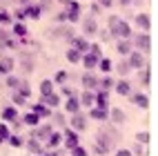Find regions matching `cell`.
<instances>
[{"instance_id": "obj_1", "label": "cell", "mask_w": 158, "mask_h": 156, "mask_svg": "<svg viewBox=\"0 0 158 156\" xmlns=\"http://www.w3.org/2000/svg\"><path fill=\"white\" fill-rule=\"evenodd\" d=\"M107 25H109L111 36L120 38V40H129V36H131V27H129V23H125V20L118 18V16H109Z\"/></svg>"}, {"instance_id": "obj_2", "label": "cell", "mask_w": 158, "mask_h": 156, "mask_svg": "<svg viewBox=\"0 0 158 156\" xmlns=\"http://www.w3.org/2000/svg\"><path fill=\"white\" fill-rule=\"evenodd\" d=\"M96 150L98 154H107L109 150H111V134H107V132H98V136H96Z\"/></svg>"}, {"instance_id": "obj_3", "label": "cell", "mask_w": 158, "mask_h": 156, "mask_svg": "<svg viewBox=\"0 0 158 156\" xmlns=\"http://www.w3.org/2000/svg\"><path fill=\"white\" fill-rule=\"evenodd\" d=\"M129 60H127V65L129 69H143L145 67V54L143 51H129Z\"/></svg>"}, {"instance_id": "obj_4", "label": "cell", "mask_w": 158, "mask_h": 156, "mask_svg": "<svg viewBox=\"0 0 158 156\" xmlns=\"http://www.w3.org/2000/svg\"><path fill=\"white\" fill-rule=\"evenodd\" d=\"M134 45H136V47H138L143 54H145V51H149V47H152V38L147 36V31H143V34L134 36Z\"/></svg>"}, {"instance_id": "obj_5", "label": "cell", "mask_w": 158, "mask_h": 156, "mask_svg": "<svg viewBox=\"0 0 158 156\" xmlns=\"http://www.w3.org/2000/svg\"><path fill=\"white\" fill-rule=\"evenodd\" d=\"M69 125H71L73 132H82V129L87 127V118L82 116L80 112H78V114H71V123H69Z\"/></svg>"}, {"instance_id": "obj_6", "label": "cell", "mask_w": 158, "mask_h": 156, "mask_svg": "<svg viewBox=\"0 0 158 156\" xmlns=\"http://www.w3.org/2000/svg\"><path fill=\"white\" fill-rule=\"evenodd\" d=\"M67 11H65V18L67 20H76L78 16H80V2H76V0H69L67 2Z\"/></svg>"}, {"instance_id": "obj_7", "label": "cell", "mask_w": 158, "mask_h": 156, "mask_svg": "<svg viewBox=\"0 0 158 156\" xmlns=\"http://www.w3.org/2000/svg\"><path fill=\"white\" fill-rule=\"evenodd\" d=\"M82 31H85L87 36H94V34H98V23H96V18H85L82 20Z\"/></svg>"}, {"instance_id": "obj_8", "label": "cell", "mask_w": 158, "mask_h": 156, "mask_svg": "<svg viewBox=\"0 0 158 156\" xmlns=\"http://www.w3.org/2000/svg\"><path fill=\"white\" fill-rule=\"evenodd\" d=\"M62 141H65V145H67L69 150H73V147H76V145L80 143V141H78V134L73 132L71 127H69V129H67L65 134H62Z\"/></svg>"}, {"instance_id": "obj_9", "label": "cell", "mask_w": 158, "mask_h": 156, "mask_svg": "<svg viewBox=\"0 0 158 156\" xmlns=\"http://www.w3.org/2000/svg\"><path fill=\"white\" fill-rule=\"evenodd\" d=\"M98 60H100V56H96V54H91V51H89V54L82 56V65H85L87 71H91V69L98 67Z\"/></svg>"}, {"instance_id": "obj_10", "label": "cell", "mask_w": 158, "mask_h": 156, "mask_svg": "<svg viewBox=\"0 0 158 156\" xmlns=\"http://www.w3.org/2000/svg\"><path fill=\"white\" fill-rule=\"evenodd\" d=\"M107 118H111L114 125H123L125 120H127V116H125V112H123L120 107H111V112H109Z\"/></svg>"}, {"instance_id": "obj_11", "label": "cell", "mask_w": 158, "mask_h": 156, "mask_svg": "<svg viewBox=\"0 0 158 156\" xmlns=\"http://www.w3.org/2000/svg\"><path fill=\"white\" fill-rule=\"evenodd\" d=\"M11 69H14V58L11 56H2L0 58V76L11 74Z\"/></svg>"}, {"instance_id": "obj_12", "label": "cell", "mask_w": 158, "mask_h": 156, "mask_svg": "<svg viewBox=\"0 0 158 156\" xmlns=\"http://www.w3.org/2000/svg\"><path fill=\"white\" fill-rule=\"evenodd\" d=\"M129 96H131V103L136 107H140V109L149 107V98H147V94H129Z\"/></svg>"}, {"instance_id": "obj_13", "label": "cell", "mask_w": 158, "mask_h": 156, "mask_svg": "<svg viewBox=\"0 0 158 156\" xmlns=\"http://www.w3.org/2000/svg\"><path fill=\"white\" fill-rule=\"evenodd\" d=\"M98 78L94 76V74H85L82 76V85H85V89H89V91H94V89H98Z\"/></svg>"}, {"instance_id": "obj_14", "label": "cell", "mask_w": 158, "mask_h": 156, "mask_svg": "<svg viewBox=\"0 0 158 156\" xmlns=\"http://www.w3.org/2000/svg\"><path fill=\"white\" fill-rule=\"evenodd\" d=\"M136 25H138L143 31H149V27H152V18L147 16V14H138V16H136Z\"/></svg>"}, {"instance_id": "obj_15", "label": "cell", "mask_w": 158, "mask_h": 156, "mask_svg": "<svg viewBox=\"0 0 158 156\" xmlns=\"http://www.w3.org/2000/svg\"><path fill=\"white\" fill-rule=\"evenodd\" d=\"M51 132H54V129H51L49 125H43L40 129H36V132H34V138L43 143V141H47V138H49V134H51Z\"/></svg>"}, {"instance_id": "obj_16", "label": "cell", "mask_w": 158, "mask_h": 156, "mask_svg": "<svg viewBox=\"0 0 158 156\" xmlns=\"http://www.w3.org/2000/svg\"><path fill=\"white\" fill-rule=\"evenodd\" d=\"M94 105L96 107H102V109H109V103H107V91H98L94 96Z\"/></svg>"}, {"instance_id": "obj_17", "label": "cell", "mask_w": 158, "mask_h": 156, "mask_svg": "<svg viewBox=\"0 0 158 156\" xmlns=\"http://www.w3.org/2000/svg\"><path fill=\"white\" fill-rule=\"evenodd\" d=\"M71 40V45H73V49H78L80 54H85V51H89V43L85 38H69Z\"/></svg>"}, {"instance_id": "obj_18", "label": "cell", "mask_w": 158, "mask_h": 156, "mask_svg": "<svg viewBox=\"0 0 158 156\" xmlns=\"http://www.w3.org/2000/svg\"><path fill=\"white\" fill-rule=\"evenodd\" d=\"M20 67H23V71H34V58H31V54H23V58H20Z\"/></svg>"}, {"instance_id": "obj_19", "label": "cell", "mask_w": 158, "mask_h": 156, "mask_svg": "<svg viewBox=\"0 0 158 156\" xmlns=\"http://www.w3.org/2000/svg\"><path fill=\"white\" fill-rule=\"evenodd\" d=\"M114 87H116V91H118L120 96H129V94H131V85H129L127 80H118Z\"/></svg>"}, {"instance_id": "obj_20", "label": "cell", "mask_w": 158, "mask_h": 156, "mask_svg": "<svg viewBox=\"0 0 158 156\" xmlns=\"http://www.w3.org/2000/svg\"><path fill=\"white\" fill-rule=\"evenodd\" d=\"M65 109H67L69 114H78V112H80V100H78L76 96H69V100H67Z\"/></svg>"}, {"instance_id": "obj_21", "label": "cell", "mask_w": 158, "mask_h": 156, "mask_svg": "<svg viewBox=\"0 0 158 156\" xmlns=\"http://www.w3.org/2000/svg\"><path fill=\"white\" fill-rule=\"evenodd\" d=\"M89 116H91L94 120H107L109 109H102V107H96V109H94V107H91V114H89Z\"/></svg>"}, {"instance_id": "obj_22", "label": "cell", "mask_w": 158, "mask_h": 156, "mask_svg": "<svg viewBox=\"0 0 158 156\" xmlns=\"http://www.w3.org/2000/svg\"><path fill=\"white\" fill-rule=\"evenodd\" d=\"M80 100V107H94V91H85V94H82V96L78 98Z\"/></svg>"}, {"instance_id": "obj_23", "label": "cell", "mask_w": 158, "mask_h": 156, "mask_svg": "<svg viewBox=\"0 0 158 156\" xmlns=\"http://www.w3.org/2000/svg\"><path fill=\"white\" fill-rule=\"evenodd\" d=\"M31 109H34V114H36V116H40V118H45V116H51V109H49L47 105H43V103H38V105H34Z\"/></svg>"}, {"instance_id": "obj_24", "label": "cell", "mask_w": 158, "mask_h": 156, "mask_svg": "<svg viewBox=\"0 0 158 156\" xmlns=\"http://www.w3.org/2000/svg\"><path fill=\"white\" fill-rule=\"evenodd\" d=\"M60 143H62V134L60 132H51L49 138H47V145H49V147H58Z\"/></svg>"}, {"instance_id": "obj_25", "label": "cell", "mask_w": 158, "mask_h": 156, "mask_svg": "<svg viewBox=\"0 0 158 156\" xmlns=\"http://www.w3.org/2000/svg\"><path fill=\"white\" fill-rule=\"evenodd\" d=\"M67 60H69V62H73V65H78V62L82 60V54H80L78 49H73V47H71V49L67 51Z\"/></svg>"}, {"instance_id": "obj_26", "label": "cell", "mask_w": 158, "mask_h": 156, "mask_svg": "<svg viewBox=\"0 0 158 156\" xmlns=\"http://www.w3.org/2000/svg\"><path fill=\"white\" fill-rule=\"evenodd\" d=\"M51 91H54V82H51V80H43V82H40V96H49V94Z\"/></svg>"}, {"instance_id": "obj_27", "label": "cell", "mask_w": 158, "mask_h": 156, "mask_svg": "<svg viewBox=\"0 0 158 156\" xmlns=\"http://www.w3.org/2000/svg\"><path fill=\"white\" fill-rule=\"evenodd\" d=\"M116 49H118V54L127 56L129 51H131V43H129V40H118V45H116Z\"/></svg>"}, {"instance_id": "obj_28", "label": "cell", "mask_w": 158, "mask_h": 156, "mask_svg": "<svg viewBox=\"0 0 158 156\" xmlns=\"http://www.w3.org/2000/svg\"><path fill=\"white\" fill-rule=\"evenodd\" d=\"M25 14L31 16V18H40V14H43V7H40V5H29V7L25 9Z\"/></svg>"}, {"instance_id": "obj_29", "label": "cell", "mask_w": 158, "mask_h": 156, "mask_svg": "<svg viewBox=\"0 0 158 156\" xmlns=\"http://www.w3.org/2000/svg\"><path fill=\"white\" fill-rule=\"evenodd\" d=\"M43 100L47 103V105H49V107H58V105H60V96H58V94H56V91H51V94H49V96H45Z\"/></svg>"}, {"instance_id": "obj_30", "label": "cell", "mask_w": 158, "mask_h": 156, "mask_svg": "<svg viewBox=\"0 0 158 156\" xmlns=\"http://www.w3.org/2000/svg\"><path fill=\"white\" fill-rule=\"evenodd\" d=\"M16 116H18L16 107H5L2 109V120H16Z\"/></svg>"}, {"instance_id": "obj_31", "label": "cell", "mask_w": 158, "mask_h": 156, "mask_svg": "<svg viewBox=\"0 0 158 156\" xmlns=\"http://www.w3.org/2000/svg\"><path fill=\"white\" fill-rule=\"evenodd\" d=\"M27 147H29V152H31V154H43V145H40L36 138H31V141L27 143Z\"/></svg>"}, {"instance_id": "obj_32", "label": "cell", "mask_w": 158, "mask_h": 156, "mask_svg": "<svg viewBox=\"0 0 158 156\" xmlns=\"http://www.w3.org/2000/svg\"><path fill=\"white\" fill-rule=\"evenodd\" d=\"M98 67H100L102 74H109V71H111V60L109 58H100L98 60Z\"/></svg>"}, {"instance_id": "obj_33", "label": "cell", "mask_w": 158, "mask_h": 156, "mask_svg": "<svg viewBox=\"0 0 158 156\" xmlns=\"http://www.w3.org/2000/svg\"><path fill=\"white\" fill-rule=\"evenodd\" d=\"M111 87H114V80H111L109 76H105V78L98 82V89H102V91H109Z\"/></svg>"}, {"instance_id": "obj_34", "label": "cell", "mask_w": 158, "mask_h": 156, "mask_svg": "<svg viewBox=\"0 0 158 156\" xmlns=\"http://www.w3.org/2000/svg\"><path fill=\"white\" fill-rule=\"evenodd\" d=\"M14 34H16L18 38H25V36H27V27H25L23 23H16V25H14Z\"/></svg>"}, {"instance_id": "obj_35", "label": "cell", "mask_w": 158, "mask_h": 156, "mask_svg": "<svg viewBox=\"0 0 158 156\" xmlns=\"http://www.w3.org/2000/svg\"><path fill=\"white\" fill-rule=\"evenodd\" d=\"M18 94H23L25 98H29L31 89H29V82H27V80H20V85H18Z\"/></svg>"}, {"instance_id": "obj_36", "label": "cell", "mask_w": 158, "mask_h": 156, "mask_svg": "<svg viewBox=\"0 0 158 156\" xmlns=\"http://www.w3.org/2000/svg\"><path fill=\"white\" fill-rule=\"evenodd\" d=\"M56 36L67 38V40H69V38H73V34H71V29H69V27H58V29H56Z\"/></svg>"}, {"instance_id": "obj_37", "label": "cell", "mask_w": 158, "mask_h": 156, "mask_svg": "<svg viewBox=\"0 0 158 156\" xmlns=\"http://www.w3.org/2000/svg\"><path fill=\"white\" fill-rule=\"evenodd\" d=\"M23 123H25V125H38V123H40V116H36V114L31 112V114H27V116L23 118Z\"/></svg>"}, {"instance_id": "obj_38", "label": "cell", "mask_w": 158, "mask_h": 156, "mask_svg": "<svg viewBox=\"0 0 158 156\" xmlns=\"http://www.w3.org/2000/svg\"><path fill=\"white\" fill-rule=\"evenodd\" d=\"M18 85H20V78L7 74V87H9V89H18Z\"/></svg>"}, {"instance_id": "obj_39", "label": "cell", "mask_w": 158, "mask_h": 156, "mask_svg": "<svg viewBox=\"0 0 158 156\" xmlns=\"http://www.w3.org/2000/svg\"><path fill=\"white\" fill-rule=\"evenodd\" d=\"M149 80H152V71L149 69H140V82H143V85H149Z\"/></svg>"}, {"instance_id": "obj_40", "label": "cell", "mask_w": 158, "mask_h": 156, "mask_svg": "<svg viewBox=\"0 0 158 156\" xmlns=\"http://www.w3.org/2000/svg\"><path fill=\"white\" fill-rule=\"evenodd\" d=\"M136 141H138V145H147V143H149V134H147V132H138V134H136Z\"/></svg>"}, {"instance_id": "obj_41", "label": "cell", "mask_w": 158, "mask_h": 156, "mask_svg": "<svg viewBox=\"0 0 158 156\" xmlns=\"http://www.w3.org/2000/svg\"><path fill=\"white\" fill-rule=\"evenodd\" d=\"M0 25H11V16L7 11H0Z\"/></svg>"}, {"instance_id": "obj_42", "label": "cell", "mask_w": 158, "mask_h": 156, "mask_svg": "<svg viewBox=\"0 0 158 156\" xmlns=\"http://www.w3.org/2000/svg\"><path fill=\"white\" fill-rule=\"evenodd\" d=\"M14 103H16V105H25L27 98L23 96V94H18V91H16V94H14Z\"/></svg>"}, {"instance_id": "obj_43", "label": "cell", "mask_w": 158, "mask_h": 156, "mask_svg": "<svg viewBox=\"0 0 158 156\" xmlns=\"http://www.w3.org/2000/svg\"><path fill=\"white\" fill-rule=\"evenodd\" d=\"M9 143H11L14 147H23V141H20V136H9Z\"/></svg>"}, {"instance_id": "obj_44", "label": "cell", "mask_w": 158, "mask_h": 156, "mask_svg": "<svg viewBox=\"0 0 158 156\" xmlns=\"http://www.w3.org/2000/svg\"><path fill=\"white\" fill-rule=\"evenodd\" d=\"M71 152H73V156H87V152H85V150H82V147H80V145H76V147H73Z\"/></svg>"}, {"instance_id": "obj_45", "label": "cell", "mask_w": 158, "mask_h": 156, "mask_svg": "<svg viewBox=\"0 0 158 156\" xmlns=\"http://www.w3.org/2000/svg\"><path fill=\"white\" fill-rule=\"evenodd\" d=\"M118 71H120V74H127V71H129V65H127V60L118 65Z\"/></svg>"}, {"instance_id": "obj_46", "label": "cell", "mask_w": 158, "mask_h": 156, "mask_svg": "<svg viewBox=\"0 0 158 156\" xmlns=\"http://www.w3.org/2000/svg\"><path fill=\"white\" fill-rule=\"evenodd\" d=\"M0 136H2V138H9V129H7V125H0Z\"/></svg>"}, {"instance_id": "obj_47", "label": "cell", "mask_w": 158, "mask_h": 156, "mask_svg": "<svg viewBox=\"0 0 158 156\" xmlns=\"http://www.w3.org/2000/svg\"><path fill=\"white\" fill-rule=\"evenodd\" d=\"M54 120L58 125H65V116H62V114H54Z\"/></svg>"}, {"instance_id": "obj_48", "label": "cell", "mask_w": 158, "mask_h": 156, "mask_svg": "<svg viewBox=\"0 0 158 156\" xmlns=\"http://www.w3.org/2000/svg\"><path fill=\"white\" fill-rule=\"evenodd\" d=\"M65 78H67V74H65V71H58V74H56V82H62Z\"/></svg>"}, {"instance_id": "obj_49", "label": "cell", "mask_w": 158, "mask_h": 156, "mask_svg": "<svg viewBox=\"0 0 158 156\" xmlns=\"http://www.w3.org/2000/svg\"><path fill=\"white\" fill-rule=\"evenodd\" d=\"M100 9H102V7H100L98 2H94V5H91V14H100Z\"/></svg>"}, {"instance_id": "obj_50", "label": "cell", "mask_w": 158, "mask_h": 156, "mask_svg": "<svg viewBox=\"0 0 158 156\" xmlns=\"http://www.w3.org/2000/svg\"><path fill=\"white\" fill-rule=\"evenodd\" d=\"M16 18H18V20H23V18H27V14H25V9H18V11H16Z\"/></svg>"}, {"instance_id": "obj_51", "label": "cell", "mask_w": 158, "mask_h": 156, "mask_svg": "<svg viewBox=\"0 0 158 156\" xmlns=\"http://www.w3.org/2000/svg\"><path fill=\"white\" fill-rule=\"evenodd\" d=\"M116 156H131V152H129V150H118V152H116Z\"/></svg>"}, {"instance_id": "obj_52", "label": "cell", "mask_w": 158, "mask_h": 156, "mask_svg": "<svg viewBox=\"0 0 158 156\" xmlns=\"http://www.w3.org/2000/svg\"><path fill=\"white\" fill-rule=\"evenodd\" d=\"M111 2H114V0H98L100 7H111Z\"/></svg>"}, {"instance_id": "obj_53", "label": "cell", "mask_w": 158, "mask_h": 156, "mask_svg": "<svg viewBox=\"0 0 158 156\" xmlns=\"http://www.w3.org/2000/svg\"><path fill=\"white\" fill-rule=\"evenodd\" d=\"M62 94L69 98V96H73V89H69V87H62Z\"/></svg>"}, {"instance_id": "obj_54", "label": "cell", "mask_w": 158, "mask_h": 156, "mask_svg": "<svg viewBox=\"0 0 158 156\" xmlns=\"http://www.w3.org/2000/svg\"><path fill=\"white\" fill-rule=\"evenodd\" d=\"M56 20H58V23H65V20H67V18H65V11L58 14V16H56Z\"/></svg>"}, {"instance_id": "obj_55", "label": "cell", "mask_w": 158, "mask_h": 156, "mask_svg": "<svg viewBox=\"0 0 158 156\" xmlns=\"http://www.w3.org/2000/svg\"><path fill=\"white\" fill-rule=\"evenodd\" d=\"M129 2L131 0H120V5H125V7H129Z\"/></svg>"}, {"instance_id": "obj_56", "label": "cell", "mask_w": 158, "mask_h": 156, "mask_svg": "<svg viewBox=\"0 0 158 156\" xmlns=\"http://www.w3.org/2000/svg\"><path fill=\"white\" fill-rule=\"evenodd\" d=\"M58 2H62V5H67V2H69V0H58Z\"/></svg>"}, {"instance_id": "obj_57", "label": "cell", "mask_w": 158, "mask_h": 156, "mask_svg": "<svg viewBox=\"0 0 158 156\" xmlns=\"http://www.w3.org/2000/svg\"><path fill=\"white\" fill-rule=\"evenodd\" d=\"M47 156H58V154H47Z\"/></svg>"}]
</instances>
